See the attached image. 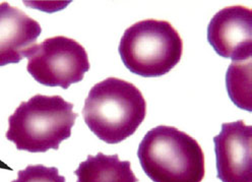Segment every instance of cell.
<instances>
[{
  "label": "cell",
  "mask_w": 252,
  "mask_h": 182,
  "mask_svg": "<svg viewBox=\"0 0 252 182\" xmlns=\"http://www.w3.org/2000/svg\"><path fill=\"white\" fill-rule=\"evenodd\" d=\"M11 182H66L65 177L59 175L56 167L44 165H29L18 172V179Z\"/></svg>",
  "instance_id": "8fae6325"
},
{
  "label": "cell",
  "mask_w": 252,
  "mask_h": 182,
  "mask_svg": "<svg viewBox=\"0 0 252 182\" xmlns=\"http://www.w3.org/2000/svg\"><path fill=\"white\" fill-rule=\"evenodd\" d=\"M118 51L130 72L144 78H157L179 63L183 41L169 22L149 19L125 30Z\"/></svg>",
  "instance_id": "277c9868"
},
{
  "label": "cell",
  "mask_w": 252,
  "mask_h": 182,
  "mask_svg": "<svg viewBox=\"0 0 252 182\" xmlns=\"http://www.w3.org/2000/svg\"><path fill=\"white\" fill-rule=\"evenodd\" d=\"M208 41L218 55L233 62H244L252 53V12L242 6L218 11L208 26Z\"/></svg>",
  "instance_id": "8992f818"
},
{
  "label": "cell",
  "mask_w": 252,
  "mask_h": 182,
  "mask_svg": "<svg viewBox=\"0 0 252 182\" xmlns=\"http://www.w3.org/2000/svg\"><path fill=\"white\" fill-rule=\"evenodd\" d=\"M251 61L247 64L232 62L226 77L227 91L233 103L241 109L251 111L250 106V74Z\"/></svg>",
  "instance_id": "30bf717a"
},
{
  "label": "cell",
  "mask_w": 252,
  "mask_h": 182,
  "mask_svg": "<svg viewBox=\"0 0 252 182\" xmlns=\"http://www.w3.org/2000/svg\"><path fill=\"white\" fill-rule=\"evenodd\" d=\"M83 115L90 130L101 141L119 144L143 123L147 102L133 84L111 77L90 90Z\"/></svg>",
  "instance_id": "6da1fadb"
},
{
  "label": "cell",
  "mask_w": 252,
  "mask_h": 182,
  "mask_svg": "<svg viewBox=\"0 0 252 182\" xmlns=\"http://www.w3.org/2000/svg\"><path fill=\"white\" fill-rule=\"evenodd\" d=\"M137 157L154 182H201L206 174L201 147L174 126L159 125L149 130L138 146Z\"/></svg>",
  "instance_id": "3957f363"
},
{
  "label": "cell",
  "mask_w": 252,
  "mask_h": 182,
  "mask_svg": "<svg viewBox=\"0 0 252 182\" xmlns=\"http://www.w3.org/2000/svg\"><path fill=\"white\" fill-rule=\"evenodd\" d=\"M214 144L217 178L222 182H252V126L243 120L223 123Z\"/></svg>",
  "instance_id": "52a82bcc"
},
{
  "label": "cell",
  "mask_w": 252,
  "mask_h": 182,
  "mask_svg": "<svg viewBox=\"0 0 252 182\" xmlns=\"http://www.w3.org/2000/svg\"><path fill=\"white\" fill-rule=\"evenodd\" d=\"M27 58V70L36 82L64 90L83 81L91 67L84 46L65 36L48 38L36 44Z\"/></svg>",
  "instance_id": "5b68a950"
},
{
  "label": "cell",
  "mask_w": 252,
  "mask_h": 182,
  "mask_svg": "<svg viewBox=\"0 0 252 182\" xmlns=\"http://www.w3.org/2000/svg\"><path fill=\"white\" fill-rule=\"evenodd\" d=\"M76 182H138L129 161H121L117 154L89 155L74 171Z\"/></svg>",
  "instance_id": "9c48e42d"
},
{
  "label": "cell",
  "mask_w": 252,
  "mask_h": 182,
  "mask_svg": "<svg viewBox=\"0 0 252 182\" xmlns=\"http://www.w3.org/2000/svg\"><path fill=\"white\" fill-rule=\"evenodd\" d=\"M77 116L73 104L61 96L38 94L22 102L9 116L6 139L18 150L30 153L58 150L70 138Z\"/></svg>",
  "instance_id": "7a4b0ae2"
},
{
  "label": "cell",
  "mask_w": 252,
  "mask_h": 182,
  "mask_svg": "<svg viewBox=\"0 0 252 182\" xmlns=\"http://www.w3.org/2000/svg\"><path fill=\"white\" fill-rule=\"evenodd\" d=\"M42 33L38 22L8 2L0 3V66L19 63Z\"/></svg>",
  "instance_id": "ba28073f"
}]
</instances>
